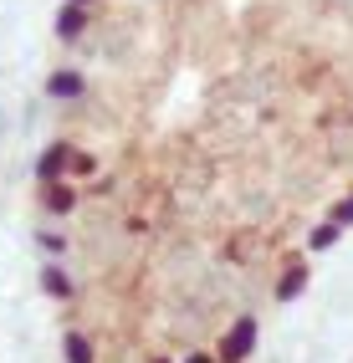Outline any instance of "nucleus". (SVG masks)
<instances>
[{"mask_svg": "<svg viewBox=\"0 0 353 363\" xmlns=\"http://www.w3.org/2000/svg\"><path fill=\"white\" fill-rule=\"evenodd\" d=\"M251 348H256V323H251V318H241V323H235V328L225 333V343H220V353H225L230 363H241V358H246Z\"/></svg>", "mask_w": 353, "mask_h": 363, "instance_id": "f257e3e1", "label": "nucleus"}, {"mask_svg": "<svg viewBox=\"0 0 353 363\" xmlns=\"http://www.w3.org/2000/svg\"><path fill=\"white\" fill-rule=\"evenodd\" d=\"M67 358H72V363H92V348L82 343V337H67Z\"/></svg>", "mask_w": 353, "mask_h": 363, "instance_id": "f03ea898", "label": "nucleus"}, {"mask_svg": "<svg viewBox=\"0 0 353 363\" xmlns=\"http://www.w3.org/2000/svg\"><path fill=\"white\" fill-rule=\"evenodd\" d=\"M154 363H164V358H154Z\"/></svg>", "mask_w": 353, "mask_h": 363, "instance_id": "0eeeda50", "label": "nucleus"}, {"mask_svg": "<svg viewBox=\"0 0 353 363\" xmlns=\"http://www.w3.org/2000/svg\"><path fill=\"white\" fill-rule=\"evenodd\" d=\"M348 220H353V200H348V205H338V210H333V225H348Z\"/></svg>", "mask_w": 353, "mask_h": 363, "instance_id": "39448f33", "label": "nucleus"}, {"mask_svg": "<svg viewBox=\"0 0 353 363\" xmlns=\"http://www.w3.org/2000/svg\"><path fill=\"white\" fill-rule=\"evenodd\" d=\"M292 292H302V272H297V266L281 277V297H292Z\"/></svg>", "mask_w": 353, "mask_h": 363, "instance_id": "7ed1b4c3", "label": "nucleus"}, {"mask_svg": "<svg viewBox=\"0 0 353 363\" xmlns=\"http://www.w3.org/2000/svg\"><path fill=\"white\" fill-rule=\"evenodd\" d=\"M190 363H210V358H205V353H195V358H190Z\"/></svg>", "mask_w": 353, "mask_h": 363, "instance_id": "423d86ee", "label": "nucleus"}, {"mask_svg": "<svg viewBox=\"0 0 353 363\" xmlns=\"http://www.w3.org/2000/svg\"><path fill=\"white\" fill-rule=\"evenodd\" d=\"M333 235H338V225H323V230L313 235V246H318V251H323V246H333Z\"/></svg>", "mask_w": 353, "mask_h": 363, "instance_id": "20e7f679", "label": "nucleus"}]
</instances>
